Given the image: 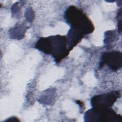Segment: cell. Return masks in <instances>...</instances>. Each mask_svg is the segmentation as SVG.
I'll return each mask as SVG.
<instances>
[{"mask_svg": "<svg viewBox=\"0 0 122 122\" xmlns=\"http://www.w3.org/2000/svg\"><path fill=\"white\" fill-rule=\"evenodd\" d=\"M35 47L45 54L51 55L57 62L65 58L70 51L67 38L59 35L40 38Z\"/></svg>", "mask_w": 122, "mask_h": 122, "instance_id": "cell-1", "label": "cell"}, {"mask_svg": "<svg viewBox=\"0 0 122 122\" xmlns=\"http://www.w3.org/2000/svg\"><path fill=\"white\" fill-rule=\"evenodd\" d=\"M85 122H121L122 117L110 107L92 108L85 113Z\"/></svg>", "mask_w": 122, "mask_h": 122, "instance_id": "cell-3", "label": "cell"}, {"mask_svg": "<svg viewBox=\"0 0 122 122\" xmlns=\"http://www.w3.org/2000/svg\"><path fill=\"white\" fill-rule=\"evenodd\" d=\"M120 96L118 92L98 95L93 97L91 100L92 108L111 107Z\"/></svg>", "mask_w": 122, "mask_h": 122, "instance_id": "cell-4", "label": "cell"}, {"mask_svg": "<svg viewBox=\"0 0 122 122\" xmlns=\"http://www.w3.org/2000/svg\"><path fill=\"white\" fill-rule=\"evenodd\" d=\"M107 65L112 70L117 71L122 67V55L119 51H112L104 53L102 57L101 64Z\"/></svg>", "mask_w": 122, "mask_h": 122, "instance_id": "cell-5", "label": "cell"}, {"mask_svg": "<svg viewBox=\"0 0 122 122\" xmlns=\"http://www.w3.org/2000/svg\"><path fill=\"white\" fill-rule=\"evenodd\" d=\"M64 19L70 25L71 30L83 37L94 30L92 21L82 10L74 6L69 7L65 11Z\"/></svg>", "mask_w": 122, "mask_h": 122, "instance_id": "cell-2", "label": "cell"}]
</instances>
